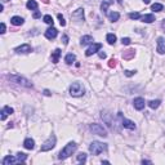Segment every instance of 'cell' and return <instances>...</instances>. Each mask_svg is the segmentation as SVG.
I'll return each mask as SVG.
<instances>
[{
	"label": "cell",
	"instance_id": "cell-1",
	"mask_svg": "<svg viewBox=\"0 0 165 165\" xmlns=\"http://www.w3.org/2000/svg\"><path fill=\"white\" fill-rule=\"evenodd\" d=\"M76 148H78V145H76L75 142H68V143L65 146V148L61 150V152L58 153V159L59 160H65V159L70 158L76 151Z\"/></svg>",
	"mask_w": 165,
	"mask_h": 165
},
{
	"label": "cell",
	"instance_id": "cell-2",
	"mask_svg": "<svg viewBox=\"0 0 165 165\" xmlns=\"http://www.w3.org/2000/svg\"><path fill=\"white\" fill-rule=\"evenodd\" d=\"M106 150H107V145L102 143V142L93 141L92 143L89 145V151L93 155H100V153H102L103 151H106Z\"/></svg>",
	"mask_w": 165,
	"mask_h": 165
},
{
	"label": "cell",
	"instance_id": "cell-3",
	"mask_svg": "<svg viewBox=\"0 0 165 165\" xmlns=\"http://www.w3.org/2000/svg\"><path fill=\"white\" fill-rule=\"evenodd\" d=\"M84 93H85V89H84V85H82L81 82L75 81V82L71 84L70 94L72 95V97H81V95H84Z\"/></svg>",
	"mask_w": 165,
	"mask_h": 165
},
{
	"label": "cell",
	"instance_id": "cell-4",
	"mask_svg": "<svg viewBox=\"0 0 165 165\" xmlns=\"http://www.w3.org/2000/svg\"><path fill=\"white\" fill-rule=\"evenodd\" d=\"M8 79H9V80H12L13 82H16V84L22 85V87H25V88H32V87H34V85H32V82L30 81V80H27L26 78H23V76L9 75V76H8Z\"/></svg>",
	"mask_w": 165,
	"mask_h": 165
},
{
	"label": "cell",
	"instance_id": "cell-5",
	"mask_svg": "<svg viewBox=\"0 0 165 165\" xmlns=\"http://www.w3.org/2000/svg\"><path fill=\"white\" fill-rule=\"evenodd\" d=\"M56 142H57L56 136H53V134H52V136L49 137V138L43 143V146L40 147V151H41V152H46V151H50L52 148L56 147Z\"/></svg>",
	"mask_w": 165,
	"mask_h": 165
},
{
	"label": "cell",
	"instance_id": "cell-6",
	"mask_svg": "<svg viewBox=\"0 0 165 165\" xmlns=\"http://www.w3.org/2000/svg\"><path fill=\"white\" fill-rule=\"evenodd\" d=\"M90 130L93 132L94 134H97V136H101V137H107L108 134H107V130L103 128V125H101V124H90Z\"/></svg>",
	"mask_w": 165,
	"mask_h": 165
},
{
	"label": "cell",
	"instance_id": "cell-7",
	"mask_svg": "<svg viewBox=\"0 0 165 165\" xmlns=\"http://www.w3.org/2000/svg\"><path fill=\"white\" fill-rule=\"evenodd\" d=\"M102 48V44L101 43H93L92 45L88 48V50L85 52V56L87 57H90V56H93L94 53H98V50Z\"/></svg>",
	"mask_w": 165,
	"mask_h": 165
},
{
	"label": "cell",
	"instance_id": "cell-8",
	"mask_svg": "<svg viewBox=\"0 0 165 165\" xmlns=\"http://www.w3.org/2000/svg\"><path fill=\"white\" fill-rule=\"evenodd\" d=\"M117 115H119V117L121 119V125L124 126V128L130 129V130L136 129V124H134V121H132V120H128V119H125V117H123V114H121V112H119Z\"/></svg>",
	"mask_w": 165,
	"mask_h": 165
},
{
	"label": "cell",
	"instance_id": "cell-9",
	"mask_svg": "<svg viewBox=\"0 0 165 165\" xmlns=\"http://www.w3.org/2000/svg\"><path fill=\"white\" fill-rule=\"evenodd\" d=\"M71 17L74 18L75 21H84V9L82 8H79V9H76L75 12L71 14Z\"/></svg>",
	"mask_w": 165,
	"mask_h": 165
},
{
	"label": "cell",
	"instance_id": "cell-10",
	"mask_svg": "<svg viewBox=\"0 0 165 165\" xmlns=\"http://www.w3.org/2000/svg\"><path fill=\"white\" fill-rule=\"evenodd\" d=\"M145 100L143 98H141V97H138V98H134V101H133V106H134V108L136 110H138V111H141V110H143L145 108Z\"/></svg>",
	"mask_w": 165,
	"mask_h": 165
},
{
	"label": "cell",
	"instance_id": "cell-11",
	"mask_svg": "<svg viewBox=\"0 0 165 165\" xmlns=\"http://www.w3.org/2000/svg\"><path fill=\"white\" fill-rule=\"evenodd\" d=\"M31 50H32V48L29 45V44H22V45L17 46V48L14 49L16 53H30Z\"/></svg>",
	"mask_w": 165,
	"mask_h": 165
},
{
	"label": "cell",
	"instance_id": "cell-12",
	"mask_svg": "<svg viewBox=\"0 0 165 165\" xmlns=\"http://www.w3.org/2000/svg\"><path fill=\"white\" fill-rule=\"evenodd\" d=\"M57 35H58V31H57V29H54L53 26L49 27V29L45 31V38H46V39H49V40L54 39Z\"/></svg>",
	"mask_w": 165,
	"mask_h": 165
},
{
	"label": "cell",
	"instance_id": "cell-13",
	"mask_svg": "<svg viewBox=\"0 0 165 165\" xmlns=\"http://www.w3.org/2000/svg\"><path fill=\"white\" fill-rule=\"evenodd\" d=\"M20 161H18L17 156H5L4 159H3V165H10V164H18Z\"/></svg>",
	"mask_w": 165,
	"mask_h": 165
},
{
	"label": "cell",
	"instance_id": "cell-14",
	"mask_svg": "<svg viewBox=\"0 0 165 165\" xmlns=\"http://www.w3.org/2000/svg\"><path fill=\"white\" fill-rule=\"evenodd\" d=\"M158 53L159 54L165 53V40H164L163 36H160L158 39Z\"/></svg>",
	"mask_w": 165,
	"mask_h": 165
},
{
	"label": "cell",
	"instance_id": "cell-15",
	"mask_svg": "<svg viewBox=\"0 0 165 165\" xmlns=\"http://www.w3.org/2000/svg\"><path fill=\"white\" fill-rule=\"evenodd\" d=\"M10 114H13V108H12V107L4 106V107H3V110H1V120H5L8 115H10Z\"/></svg>",
	"mask_w": 165,
	"mask_h": 165
},
{
	"label": "cell",
	"instance_id": "cell-16",
	"mask_svg": "<svg viewBox=\"0 0 165 165\" xmlns=\"http://www.w3.org/2000/svg\"><path fill=\"white\" fill-rule=\"evenodd\" d=\"M93 41H94L93 36H90V35H84L80 40V44L84 46V45H88V44H93Z\"/></svg>",
	"mask_w": 165,
	"mask_h": 165
},
{
	"label": "cell",
	"instance_id": "cell-17",
	"mask_svg": "<svg viewBox=\"0 0 165 165\" xmlns=\"http://www.w3.org/2000/svg\"><path fill=\"white\" fill-rule=\"evenodd\" d=\"M25 20L22 17H20V16H14V17L10 18V23L14 25V26H21V25H23Z\"/></svg>",
	"mask_w": 165,
	"mask_h": 165
},
{
	"label": "cell",
	"instance_id": "cell-18",
	"mask_svg": "<svg viewBox=\"0 0 165 165\" xmlns=\"http://www.w3.org/2000/svg\"><path fill=\"white\" fill-rule=\"evenodd\" d=\"M23 146H25V148H27V150H32V148L35 147V141L32 138H27V139H25Z\"/></svg>",
	"mask_w": 165,
	"mask_h": 165
},
{
	"label": "cell",
	"instance_id": "cell-19",
	"mask_svg": "<svg viewBox=\"0 0 165 165\" xmlns=\"http://www.w3.org/2000/svg\"><path fill=\"white\" fill-rule=\"evenodd\" d=\"M59 56H61V49H56V50L52 53V61H53V63H58Z\"/></svg>",
	"mask_w": 165,
	"mask_h": 165
},
{
	"label": "cell",
	"instance_id": "cell-20",
	"mask_svg": "<svg viewBox=\"0 0 165 165\" xmlns=\"http://www.w3.org/2000/svg\"><path fill=\"white\" fill-rule=\"evenodd\" d=\"M141 20L143 22H146V23H152V22L155 21V16L153 14H145L141 17Z\"/></svg>",
	"mask_w": 165,
	"mask_h": 165
},
{
	"label": "cell",
	"instance_id": "cell-21",
	"mask_svg": "<svg viewBox=\"0 0 165 165\" xmlns=\"http://www.w3.org/2000/svg\"><path fill=\"white\" fill-rule=\"evenodd\" d=\"M75 59H76V56H75V54H72V53H68L67 56L65 57V62L67 63V65L74 63V62H75Z\"/></svg>",
	"mask_w": 165,
	"mask_h": 165
},
{
	"label": "cell",
	"instance_id": "cell-22",
	"mask_svg": "<svg viewBox=\"0 0 165 165\" xmlns=\"http://www.w3.org/2000/svg\"><path fill=\"white\" fill-rule=\"evenodd\" d=\"M134 54L136 53H134L133 49H129V50H126V52H124L123 53V58L124 59H132L134 57Z\"/></svg>",
	"mask_w": 165,
	"mask_h": 165
},
{
	"label": "cell",
	"instance_id": "cell-23",
	"mask_svg": "<svg viewBox=\"0 0 165 165\" xmlns=\"http://www.w3.org/2000/svg\"><path fill=\"white\" fill-rule=\"evenodd\" d=\"M26 7L31 10H36L38 9V3L35 1V0H29V1L26 3Z\"/></svg>",
	"mask_w": 165,
	"mask_h": 165
},
{
	"label": "cell",
	"instance_id": "cell-24",
	"mask_svg": "<svg viewBox=\"0 0 165 165\" xmlns=\"http://www.w3.org/2000/svg\"><path fill=\"white\" fill-rule=\"evenodd\" d=\"M119 18H120V14H119L117 12H111V13H108V20L111 21V22L119 21Z\"/></svg>",
	"mask_w": 165,
	"mask_h": 165
},
{
	"label": "cell",
	"instance_id": "cell-25",
	"mask_svg": "<svg viewBox=\"0 0 165 165\" xmlns=\"http://www.w3.org/2000/svg\"><path fill=\"white\" fill-rule=\"evenodd\" d=\"M106 40H107V43H108L110 45H114V44L116 43V35H114V34H107Z\"/></svg>",
	"mask_w": 165,
	"mask_h": 165
},
{
	"label": "cell",
	"instance_id": "cell-26",
	"mask_svg": "<svg viewBox=\"0 0 165 165\" xmlns=\"http://www.w3.org/2000/svg\"><path fill=\"white\" fill-rule=\"evenodd\" d=\"M151 9H152L153 12H161V10L164 9V5L160 4V3H155V4H152Z\"/></svg>",
	"mask_w": 165,
	"mask_h": 165
},
{
	"label": "cell",
	"instance_id": "cell-27",
	"mask_svg": "<svg viewBox=\"0 0 165 165\" xmlns=\"http://www.w3.org/2000/svg\"><path fill=\"white\" fill-rule=\"evenodd\" d=\"M160 103H161V102H160L159 100H156V101H150V102H148V106H150L151 108L155 110V108H158V107L160 106Z\"/></svg>",
	"mask_w": 165,
	"mask_h": 165
},
{
	"label": "cell",
	"instance_id": "cell-28",
	"mask_svg": "<svg viewBox=\"0 0 165 165\" xmlns=\"http://www.w3.org/2000/svg\"><path fill=\"white\" fill-rule=\"evenodd\" d=\"M78 161L79 163H85V161H87V153H84V152H80L78 155Z\"/></svg>",
	"mask_w": 165,
	"mask_h": 165
},
{
	"label": "cell",
	"instance_id": "cell-29",
	"mask_svg": "<svg viewBox=\"0 0 165 165\" xmlns=\"http://www.w3.org/2000/svg\"><path fill=\"white\" fill-rule=\"evenodd\" d=\"M110 4H111V1H103L102 4H101V10H102L103 13H107V9H108Z\"/></svg>",
	"mask_w": 165,
	"mask_h": 165
},
{
	"label": "cell",
	"instance_id": "cell-30",
	"mask_svg": "<svg viewBox=\"0 0 165 165\" xmlns=\"http://www.w3.org/2000/svg\"><path fill=\"white\" fill-rule=\"evenodd\" d=\"M16 156H17V159H18V161H20V163H23V161H26V159H27L26 153H22V152H18Z\"/></svg>",
	"mask_w": 165,
	"mask_h": 165
},
{
	"label": "cell",
	"instance_id": "cell-31",
	"mask_svg": "<svg viewBox=\"0 0 165 165\" xmlns=\"http://www.w3.org/2000/svg\"><path fill=\"white\" fill-rule=\"evenodd\" d=\"M44 22H45V23H48V25H50V26H53V18H52V16H49V14H46V16H44Z\"/></svg>",
	"mask_w": 165,
	"mask_h": 165
},
{
	"label": "cell",
	"instance_id": "cell-32",
	"mask_svg": "<svg viewBox=\"0 0 165 165\" xmlns=\"http://www.w3.org/2000/svg\"><path fill=\"white\" fill-rule=\"evenodd\" d=\"M142 16L139 14L138 12H133V13H129V18H130V20H139V18H141Z\"/></svg>",
	"mask_w": 165,
	"mask_h": 165
},
{
	"label": "cell",
	"instance_id": "cell-33",
	"mask_svg": "<svg viewBox=\"0 0 165 165\" xmlns=\"http://www.w3.org/2000/svg\"><path fill=\"white\" fill-rule=\"evenodd\" d=\"M121 43H123V45H129L132 41H130V39H129V38H123V39H121Z\"/></svg>",
	"mask_w": 165,
	"mask_h": 165
},
{
	"label": "cell",
	"instance_id": "cell-34",
	"mask_svg": "<svg viewBox=\"0 0 165 165\" xmlns=\"http://www.w3.org/2000/svg\"><path fill=\"white\" fill-rule=\"evenodd\" d=\"M136 72H137L136 70H134V71H130V70H125V71H124V74H125V76H133Z\"/></svg>",
	"mask_w": 165,
	"mask_h": 165
},
{
	"label": "cell",
	"instance_id": "cell-35",
	"mask_svg": "<svg viewBox=\"0 0 165 165\" xmlns=\"http://www.w3.org/2000/svg\"><path fill=\"white\" fill-rule=\"evenodd\" d=\"M58 20H59V23H61V26H66V21H65V18H63L62 14H58Z\"/></svg>",
	"mask_w": 165,
	"mask_h": 165
},
{
	"label": "cell",
	"instance_id": "cell-36",
	"mask_svg": "<svg viewBox=\"0 0 165 165\" xmlns=\"http://www.w3.org/2000/svg\"><path fill=\"white\" fill-rule=\"evenodd\" d=\"M108 66H110V67H115V66H116V61H115L114 58H112V59H110Z\"/></svg>",
	"mask_w": 165,
	"mask_h": 165
},
{
	"label": "cell",
	"instance_id": "cell-37",
	"mask_svg": "<svg viewBox=\"0 0 165 165\" xmlns=\"http://www.w3.org/2000/svg\"><path fill=\"white\" fill-rule=\"evenodd\" d=\"M5 32V23L1 22V26H0V34H4Z\"/></svg>",
	"mask_w": 165,
	"mask_h": 165
},
{
	"label": "cell",
	"instance_id": "cell-38",
	"mask_svg": "<svg viewBox=\"0 0 165 165\" xmlns=\"http://www.w3.org/2000/svg\"><path fill=\"white\" fill-rule=\"evenodd\" d=\"M62 40H63V44H67L68 43V36H67V35H63Z\"/></svg>",
	"mask_w": 165,
	"mask_h": 165
},
{
	"label": "cell",
	"instance_id": "cell-39",
	"mask_svg": "<svg viewBox=\"0 0 165 165\" xmlns=\"http://www.w3.org/2000/svg\"><path fill=\"white\" fill-rule=\"evenodd\" d=\"M98 56H100V58H102V59L106 58V53H103V52H98Z\"/></svg>",
	"mask_w": 165,
	"mask_h": 165
},
{
	"label": "cell",
	"instance_id": "cell-40",
	"mask_svg": "<svg viewBox=\"0 0 165 165\" xmlns=\"http://www.w3.org/2000/svg\"><path fill=\"white\" fill-rule=\"evenodd\" d=\"M40 16H41V14H40V12H39V10H36V12L34 13V18H39Z\"/></svg>",
	"mask_w": 165,
	"mask_h": 165
},
{
	"label": "cell",
	"instance_id": "cell-41",
	"mask_svg": "<svg viewBox=\"0 0 165 165\" xmlns=\"http://www.w3.org/2000/svg\"><path fill=\"white\" fill-rule=\"evenodd\" d=\"M44 94H45V95H50V94H52V93H50V92H49V90H48V89H45V90H44Z\"/></svg>",
	"mask_w": 165,
	"mask_h": 165
},
{
	"label": "cell",
	"instance_id": "cell-42",
	"mask_svg": "<svg viewBox=\"0 0 165 165\" xmlns=\"http://www.w3.org/2000/svg\"><path fill=\"white\" fill-rule=\"evenodd\" d=\"M142 163L143 164H151V161L150 160H142Z\"/></svg>",
	"mask_w": 165,
	"mask_h": 165
},
{
	"label": "cell",
	"instance_id": "cell-43",
	"mask_svg": "<svg viewBox=\"0 0 165 165\" xmlns=\"http://www.w3.org/2000/svg\"><path fill=\"white\" fill-rule=\"evenodd\" d=\"M142 1H143L145 4H150V1H151V0H142Z\"/></svg>",
	"mask_w": 165,
	"mask_h": 165
},
{
	"label": "cell",
	"instance_id": "cell-44",
	"mask_svg": "<svg viewBox=\"0 0 165 165\" xmlns=\"http://www.w3.org/2000/svg\"><path fill=\"white\" fill-rule=\"evenodd\" d=\"M161 26H163L164 29H165V20H164V22H163V25H161Z\"/></svg>",
	"mask_w": 165,
	"mask_h": 165
},
{
	"label": "cell",
	"instance_id": "cell-45",
	"mask_svg": "<svg viewBox=\"0 0 165 165\" xmlns=\"http://www.w3.org/2000/svg\"><path fill=\"white\" fill-rule=\"evenodd\" d=\"M1 1H3V3H4V1H8V0H1Z\"/></svg>",
	"mask_w": 165,
	"mask_h": 165
}]
</instances>
